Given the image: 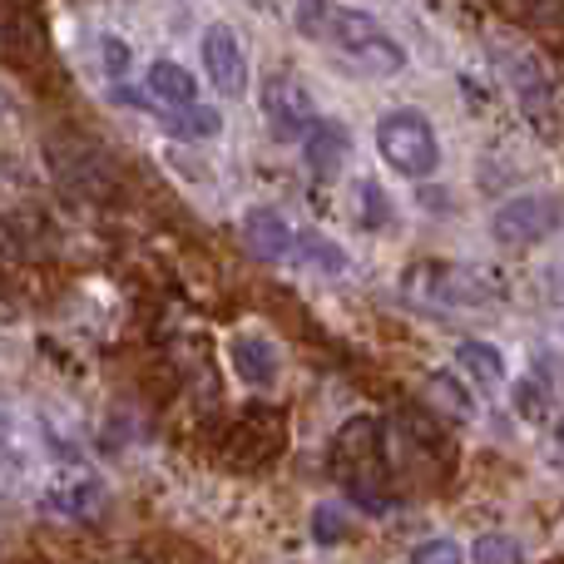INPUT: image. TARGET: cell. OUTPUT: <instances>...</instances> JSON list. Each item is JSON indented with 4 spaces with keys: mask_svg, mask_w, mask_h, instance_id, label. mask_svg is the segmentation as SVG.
<instances>
[{
    "mask_svg": "<svg viewBox=\"0 0 564 564\" xmlns=\"http://www.w3.org/2000/svg\"><path fill=\"white\" fill-rule=\"evenodd\" d=\"M312 540H317V545H341V540H347V516H341L337 500H322V506L312 510Z\"/></svg>",
    "mask_w": 564,
    "mask_h": 564,
    "instance_id": "obj_20",
    "label": "cell"
},
{
    "mask_svg": "<svg viewBox=\"0 0 564 564\" xmlns=\"http://www.w3.org/2000/svg\"><path fill=\"white\" fill-rule=\"evenodd\" d=\"M288 564H302V560H288Z\"/></svg>",
    "mask_w": 564,
    "mask_h": 564,
    "instance_id": "obj_24",
    "label": "cell"
},
{
    "mask_svg": "<svg viewBox=\"0 0 564 564\" xmlns=\"http://www.w3.org/2000/svg\"><path fill=\"white\" fill-rule=\"evenodd\" d=\"M371 139H377L381 164L397 178H416V184L421 178H436L441 134H436V124H431V115H421V109H411V105L387 109V115L377 119V129H371Z\"/></svg>",
    "mask_w": 564,
    "mask_h": 564,
    "instance_id": "obj_2",
    "label": "cell"
},
{
    "mask_svg": "<svg viewBox=\"0 0 564 564\" xmlns=\"http://www.w3.org/2000/svg\"><path fill=\"white\" fill-rule=\"evenodd\" d=\"M564 228V198L540 188V194H516L490 214V238L510 253H530V248L550 243Z\"/></svg>",
    "mask_w": 564,
    "mask_h": 564,
    "instance_id": "obj_3",
    "label": "cell"
},
{
    "mask_svg": "<svg viewBox=\"0 0 564 564\" xmlns=\"http://www.w3.org/2000/svg\"><path fill=\"white\" fill-rule=\"evenodd\" d=\"M456 367H460V377H470L476 387H506L510 381V361H506V351L496 347V341H486V337H466L456 347Z\"/></svg>",
    "mask_w": 564,
    "mask_h": 564,
    "instance_id": "obj_15",
    "label": "cell"
},
{
    "mask_svg": "<svg viewBox=\"0 0 564 564\" xmlns=\"http://www.w3.org/2000/svg\"><path fill=\"white\" fill-rule=\"evenodd\" d=\"M555 446L564 451V416H555Z\"/></svg>",
    "mask_w": 564,
    "mask_h": 564,
    "instance_id": "obj_22",
    "label": "cell"
},
{
    "mask_svg": "<svg viewBox=\"0 0 564 564\" xmlns=\"http://www.w3.org/2000/svg\"><path fill=\"white\" fill-rule=\"evenodd\" d=\"M292 263L297 268H317L327 278L351 273V253L337 243V238L317 234V228H297V248H292Z\"/></svg>",
    "mask_w": 564,
    "mask_h": 564,
    "instance_id": "obj_16",
    "label": "cell"
},
{
    "mask_svg": "<svg viewBox=\"0 0 564 564\" xmlns=\"http://www.w3.org/2000/svg\"><path fill=\"white\" fill-rule=\"evenodd\" d=\"M228 361H234V371L248 381V387H278L282 377V347L268 332H238L234 341H228Z\"/></svg>",
    "mask_w": 564,
    "mask_h": 564,
    "instance_id": "obj_11",
    "label": "cell"
},
{
    "mask_svg": "<svg viewBox=\"0 0 564 564\" xmlns=\"http://www.w3.org/2000/svg\"><path fill=\"white\" fill-rule=\"evenodd\" d=\"M302 164L312 169V178L332 184V178L351 164V129L341 124V119H317V124L302 134Z\"/></svg>",
    "mask_w": 564,
    "mask_h": 564,
    "instance_id": "obj_10",
    "label": "cell"
},
{
    "mask_svg": "<svg viewBox=\"0 0 564 564\" xmlns=\"http://www.w3.org/2000/svg\"><path fill=\"white\" fill-rule=\"evenodd\" d=\"M421 397H426V406H436L441 416H451V421H476L480 416V401H476V391L466 387L460 377H451V371H426V381H421Z\"/></svg>",
    "mask_w": 564,
    "mask_h": 564,
    "instance_id": "obj_14",
    "label": "cell"
},
{
    "mask_svg": "<svg viewBox=\"0 0 564 564\" xmlns=\"http://www.w3.org/2000/svg\"><path fill=\"white\" fill-rule=\"evenodd\" d=\"M411 564H466V550H460V540H451V535H431L411 550Z\"/></svg>",
    "mask_w": 564,
    "mask_h": 564,
    "instance_id": "obj_21",
    "label": "cell"
},
{
    "mask_svg": "<svg viewBox=\"0 0 564 564\" xmlns=\"http://www.w3.org/2000/svg\"><path fill=\"white\" fill-rule=\"evenodd\" d=\"M322 40H332V45H337L341 55L361 69V75H377V79H397L401 69L411 65L406 45H401V40L391 35V30L381 25L371 10H361V6H332V0H327Z\"/></svg>",
    "mask_w": 564,
    "mask_h": 564,
    "instance_id": "obj_1",
    "label": "cell"
},
{
    "mask_svg": "<svg viewBox=\"0 0 564 564\" xmlns=\"http://www.w3.org/2000/svg\"><path fill=\"white\" fill-rule=\"evenodd\" d=\"M238 234H243L248 253L263 258V263H292V248H297V224H288L278 208H268V204L243 208Z\"/></svg>",
    "mask_w": 564,
    "mask_h": 564,
    "instance_id": "obj_9",
    "label": "cell"
},
{
    "mask_svg": "<svg viewBox=\"0 0 564 564\" xmlns=\"http://www.w3.org/2000/svg\"><path fill=\"white\" fill-rule=\"evenodd\" d=\"M258 105H263L268 124H273L278 134H307V129L322 119L312 89L302 85L297 75H288V69H278V75L263 79V95H258Z\"/></svg>",
    "mask_w": 564,
    "mask_h": 564,
    "instance_id": "obj_7",
    "label": "cell"
},
{
    "mask_svg": "<svg viewBox=\"0 0 564 564\" xmlns=\"http://www.w3.org/2000/svg\"><path fill=\"white\" fill-rule=\"evenodd\" d=\"M470 564H525V545L510 530H486L470 545Z\"/></svg>",
    "mask_w": 564,
    "mask_h": 564,
    "instance_id": "obj_18",
    "label": "cell"
},
{
    "mask_svg": "<svg viewBox=\"0 0 564 564\" xmlns=\"http://www.w3.org/2000/svg\"><path fill=\"white\" fill-rule=\"evenodd\" d=\"M99 69H105V79H124L129 69H134V50H129V40H119L115 30L99 35Z\"/></svg>",
    "mask_w": 564,
    "mask_h": 564,
    "instance_id": "obj_19",
    "label": "cell"
},
{
    "mask_svg": "<svg viewBox=\"0 0 564 564\" xmlns=\"http://www.w3.org/2000/svg\"><path fill=\"white\" fill-rule=\"evenodd\" d=\"M149 95L159 99L164 109H194L204 105V85H198V75L184 65V59H149Z\"/></svg>",
    "mask_w": 564,
    "mask_h": 564,
    "instance_id": "obj_12",
    "label": "cell"
},
{
    "mask_svg": "<svg viewBox=\"0 0 564 564\" xmlns=\"http://www.w3.org/2000/svg\"><path fill=\"white\" fill-rule=\"evenodd\" d=\"M506 79H510V95H516L520 115L530 119V129L555 144L560 139V99H555L550 75L540 69V59L530 55V50H516V55L506 59Z\"/></svg>",
    "mask_w": 564,
    "mask_h": 564,
    "instance_id": "obj_6",
    "label": "cell"
},
{
    "mask_svg": "<svg viewBox=\"0 0 564 564\" xmlns=\"http://www.w3.org/2000/svg\"><path fill=\"white\" fill-rule=\"evenodd\" d=\"M105 496H109V486L95 470H69V476H59L55 486L40 496V506H45V516L79 525V520H95L99 510H105Z\"/></svg>",
    "mask_w": 564,
    "mask_h": 564,
    "instance_id": "obj_8",
    "label": "cell"
},
{
    "mask_svg": "<svg viewBox=\"0 0 564 564\" xmlns=\"http://www.w3.org/2000/svg\"><path fill=\"white\" fill-rule=\"evenodd\" d=\"M510 406H516V416L530 421V426L555 421V387H550L540 371H525V377L510 381Z\"/></svg>",
    "mask_w": 564,
    "mask_h": 564,
    "instance_id": "obj_17",
    "label": "cell"
},
{
    "mask_svg": "<svg viewBox=\"0 0 564 564\" xmlns=\"http://www.w3.org/2000/svg\"><path fill=\"white\" fill-rule=\"evenodd\" d=\"M406 292H416L421 302H441V307H490L500 297L496 278H486L480 268H460V263L411 268Z\"/></svg>",
    "mask_w": 564,
    "mask_h": 564,
    "instance_id": "obj_4",
    "label": "cell"
},
{
    "mask_svg": "<svg viewBox=\"0 0 564 564\" xmlns=\"http://www.w3.org/2000/svg\"><path fill=\"white\" fill-rule=\"evenodd\" d=\"M357 224L371 238H397L401 234V208L381 178H357Z\"/></svg>",
    "mask_w": 564,
    "mask_h": 564,
    "instance_id": "obj_13",
    "label": "cell"
},
{
    "mask_svg": "<svg viewBox=\"0 0 564 564\" xmlns=\"http://www.w3.org/2000/svg\"><path fill=\"white\" fill-rule=\"evenodd\" d=\"M6 109H10V99H6V89H0V115H6Z\"/></svg>",
    "mask_w": 564,
    "mask_h": 564,
    "instance_id": "obj_23",
    "label": "cell"
},
{
    "mask_svg": "<svg viewBox=\"0 0 564 564\" xmlns=\"http://www.w3.org/2000/svg\"><path fill=\"white\" fill-rule=\"evenodd\" d=\"M198 59H204L208 85L218 89L224 99H243L248 85H253V65H248V45L228 20H214L198 40Z\"/></svg>",
    "mask_w": 564,
    "mask_h": 564,
    "instance_id": "obj_5",
    "label": "cell"
}]
</instances>
